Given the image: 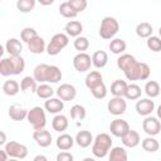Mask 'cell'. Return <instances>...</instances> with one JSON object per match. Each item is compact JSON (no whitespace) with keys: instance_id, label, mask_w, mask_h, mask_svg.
Instances as JSON below:
<instances>
[{"instance_id":"obj_16","label":"cell","mask_w":161,"mask_h":161,"mask_svg":"<svg viewBox=\"0 0 161 161\" xmlns=\"http://www.w3.org/2000/svg\"><path fill=\"white\" fill-rule=\"evenodd\" d=\"M75 143L79 146V147H82V148H86V147H88V146H91V143L93 142V136H92V133L89 132V131H87V130H82V131H79L77 135H75Z\"/></svg>"},{"instance_id":"obj_27","label":"cell","mask_w":161,"mask_h":161,"mask_svg":"<svg viewBox=\"0 0 161 161\" xmlns=\"http://www.w3.org/2000/svg\"><path fill=\"white\" fill-rule=\"evenodd\" d=\"M62 79V70L57 65H48L47 83H58Z\"/></svg>"},{"instance_id":"obj_21","label":"cell","mask_w":161,"mask_h":161,"mask_svg":"<svg viewBox=\"0 0 161 161\" xmlns=\"http://www.w3.org/2000/svg\"><path fill=\"white\" fill-rule=\"evenodd\" d=\"M108 63V54L104 52V50H97L93 53L92 55V64L98 68V69H102L106 67V64Z\"/></svg>"},{"instance_id":"obj_33","label":"cell","mask_w":161,"mask_h":161,"mask_svg":"<svg viewBox=\"0 0 161 161\" xmlns=\"http://www.w3.org/2000/svg\"><path fill=\"white\" fill-rule=\"evenodd\" d=\"M127 48V44L123 39L121 38H114L111 40L109 43V50L113 53V54H122Z\"/></svg>"},{"instance_id":"obj_9","label":"cell","mask_w":161,"mask_h":161,"mask_svg":"<svg viewBox=\"0 0 161 161\" xmlns=\"http://www.w3.org/2000/svg\"><path fill=\"white\" fill-rule=\"evenodd\" d=\"M142 128L148 136H156L161 131V123L158 118L152 116H146V118L142 122Z\"/></svg>"},{"instance_id":"obj_3","label":"cell","mask_w":161,"mask_h":161,"mask_svg":"<svg viewBox=\"0 0 161 161\" xmlns=\"http://www.w3.org/2000/svg\"><path fill=\"white\" fill-rule=\"evenodd\" d=\"M119 30V24L117 19L112 16H106L101 21L99 26V36L102 39H112Z\"/></svg>"},{"instance_id":"obj_37","label":"cell","mask_w":161,"mask_h":161,"mask_svg":"<svg viewBox=\"0 0 161 161\" xmlns=\"http://www.w3.org/2000/svg\"><path fill=\"white\" fill-rule=\"evenodd\" d=\"M59 13H60L62 16H64L67 19H73L78 15V13L72 8V5L68 1H64L59 5Z\"/></svg>"},{"instance_id":"obj_31","label":"cell","mask_w":161,"mask_h":161,"mask_svg":"<svg viewBox=\"0 0 161 161\" xmlns=\"http://www.w3.org/2000/svg\"><path fill=\"white\" fill-rule=\"evenodd\" d=\"M20 88L23 92H36V79L34 77H24L20 82Z\"/></svg>"},{"instance_id":"obj_20","label":"cell","mask_w":161,"mask_h":161,"mask_svg":"<svg viewBox=\"0 0 161 161\" xmlns=\"http://www.w3.org/2000/svg\"><path fill=\"white\" fill-rule=\"evenodd\" d=\"M5 49L10 55H20L23 52V45L20 40H18L16 38H10L6 40Z\"/></svg>"},{"instance_id":"obj_23","label":"cell","mask_w":161,"mask_h":161,"mask_svg":"<svg viewBox=\"0 0 161 161\" xmlns=\"http://www.w3.org/2000/svg\"><path fill=\"white\" fill-rule=\"evenodd\" d=\"M68 126H69V122H68V118L64 114H57L52 121V127L57 132L65 131L68 128Z\"/></svg>"},{"instance_id":"obj_24","label":"cell","mask_w":161,"mask_h":161,"mask_svg":"<svg viewBox=\"0 0 161 161\" xmlns=\"http://www.w3.org/2000/svg\"><path fill=\"white\" fill-rule=\"evenodd\" d=\"M84 82H86V87L91 91L93 87H96L97 84H99V83L103 82V80H102V74H101V72H98V70H92V72H89V73L87 74Z\"/></svg>"},{"instance_id":"obj_11","label":"cell","mask_w":161,"mask_h":161,"mask_svg":"<svg viewBox=\"0 0 161 161\" xmlns=\"http://www.w3.org/2000/svg\"><path fill=\"white\" fill-rule=\"evenodd\" d=\"M57 96L60 99H63L64 102L73 101L77 96V89L74 86H72L69 83H63L57 88Z\"/></svg>"},{"instance_id":"obj_42","label":"cell","mask_w":161,"mask_h":161,"mask_svg":"<svg viewBox=\"0 0 161 161\" xmlns=\"http://www.w3.org/2000/svg\"><path fill=\"white\" fill-rule=\"evenodd\" d=\"M36 0H18L16 8L20 13H30L35 8Z\"/></svg>"},{"instance_id":"obj_19","label":"cell","mask_w":161,"mask_h":161,"mask_svg":"<svg viewBox=\"0 0 161 161\" xmlns=\"http://www.w3.org/2000/svg\"><path fill=\"white\" fill-rule=\"evenodd\" d=\"M64 30H65L67 35L77 38V36H79L80 33L83 31V25H82V23L78 21V20H70V21H68V23L65 24Z\"/></svg>"},{"instance_id":"obj_12","label":"cell","mask_w":161,"mask_h":161,"mask_svg":"<svg viewBox=\"0 0 161 161\" xmlns=\"http://www.w3.org/2000/svg\"><path fill=\"white\" fill-rule=\"evenodd\" d=\"M33 138L36 142L38 146L40 147H48L52 143V135L49 131H47L45 128L42 130H34L33 133Z\"/></svg>"},{"instance_id":"obj_47","label":"cell","mask_w":161,"mask_h":161,"mask_svg":"<svg viewBox=\"0 0 161 161\" xmlns=\"http://www.w3.org/2000/svg\"><path fill=\"white\" fill-rule=\"evenodd\" d=\"M68 3L72 5V8L77 11V13H82L86 10L88 3L87 0H68Z\"/></svg>"},{"instance_id":"obj_44","label":"cell","mask_w":161,"mask_h":161,"mask_svg":"<svg viewBox=\"0 0 161 161\" xmlns=\"http://www.w3.org/2000/svg\"><path fill=\"white\" fill-rule=\"evenodd\" d=\"M91 92H92V94H93L94 98H97V99H103V98L107 96V87H106V84L102 82V83L97 84L96 87H93V88L91 89Z\"/></svg>"},{"instance_id":"obj_54","label":"cell","mask_w":161,"mask_h":161,"mask_svg":"<svg viewBox=\"0 0 161 161\" xmlns=\"http://www.w3.org/2000/svg\"><path fill=\"white\" fill-rule=\"evenodd\" d=\"M158 34H160V38H161V26H160V29H158Z\"/></svg>"},{"instance_id":"obj_48","label":"cell","mask_w":161,"mask_h":161,"mask_svg":"<svg viewBox=\"0 0 161 161\" xmlns=\"http://www.w3.org/2000/svg\"><path fill=\"white\" fill-rule=\"evenodd\" d=\"M57 161H73V155L70 152L63 151L57 155Z\"/></svg>"},{"instance_id":"obj_8","label":"cell","mask_w":161,"mask_h":161,"mask_svg":"<svg viewBox=\"0 0 161 161\" xmlns=\"http://www.w3.org/2000/svg\"><path fill=\"white\" fill-rule=\"evenodd\" d=\"M126 108H127V103L123 99V97H116L114 96L107 103V109L113 116H121V114H123L126 112Z\"/></svg>"},{"instance_id":"obj_6","label":"cell","mask_w":161,"mask_h":161,"mask_svg":"<svg viewBox=\"0 0 161 161\" xmlns=\"http://www.w3.org/2000/svg\"><path fill=\"white\" fill-rule=\"evenodd\" d=\"M5 151L8 152L9 157L13 158H25L28 156V147L23 143H19L16 141H10L5 145Z\"/></svg>"},{"instance_id":"obj_17","label":"cell","mask_w":161,"mask_h":161,"mask_svg":"<svg viewBox=\"0 0 161 161\" xmlns=\"http://www.w3.org/2000/svg\"><path fill=\"white\" fill-rule=\"evenodd\" d=\"M141 138H140V133L135 130H131L122 137V143L126 146V147H130V148H133L136 147L138 143H140Z\"/></svg>"},{"instance_id":"obj_52","label":"cell","mask_w":161,"mask_h":161,"mask_svg":"<svg viewBox=\"0 0 161 161\" xmlns=\"http://www.w3.org/2000/svg\"><path fill=\"white\" fill-rule=\"evenodd\" d=\"M39 160H42V161H47V157H45V156H42V155H38V156L34 157V161H39Z\"/></svg>"},{"instance_id":"obj_28","label":"cell","mask_w":161,"mask_h":161,"mask_svg":"<svg viewBox=\"0 0 161 161\" xmlns=\"http://www.w3.org/2000/svg\"><path fill=\"white\" fill-rule=\"evenodd\" d=\"M136 62V58L131 54H121L117 59V67L121 69V70H127L133 63Z\"/></svg>"},{"instance_id":"obj_49","label":"cell","mask_w":161,"mask_h":161,"mask_svg":"<svg viewBox=\"0 0 161 161\" xmlns=\"http://www.w3.org/2000/svg\"><path fill=\"white\" fill-rule=\"evenodd\" d=\"M36 1L43 6H48V5H52L54 3V0H36Z\"/></svg>"},{"instance_id":"obj_29","label":"cell","mask_w":161,"mask_h":161,"mask_svg":"<svg viewBox=\"0 0 161 161\" xmlns=\"http://www.w3.org/2000/svg\"><path fill=\"white\" fill-rule=\"evenodd\" d=\"M108 157L109 161H127V151L121 146H116L111 148Z\"/></svg>"},{"instance_id":"obj_40","label":"cell","mask_w":161,"mask_h":161,"mask_svg":"<svg viewBox=\"0 0 161 161\" xmlns=\"http://www.w3.org/2000/svg\"><path fill=\"white\" fill-rule=\"evenodd\" d=\"M0 74L4 75V77L14 74V68H13L10 58H3L1 59V62H0Z\"/></svg>"},{"instance_id":"obj_5","label":"cell","mask_w":161,"mask_h":161,"mask_svg":"<svg viewBox=\"0 0 161 161\" xmlns=\"http://www.w3.org/2000/svg\"><path fill=\"white\" fill-rule=\"evenodd\" d=\"M28 122L31 125L34 130H42L45 128L47 125V117L45 112L42 107H33L30 111H28Z\"/></svg>"},{"instance_id":"obj_18","label":"cell","mask_w":161,"mask_h":161,"mask_svg":"<svg viewBox=\"0 0 161 161\" xmlns=\"http://www.w3.org/2000/svg\"><path fill=\"white\" fill-rule=\"evenodd\" d=\"M74 142H75V140L70 135H68V133H62L60 136H58V138L55 141L57 147L60 151H68V150H70L73 147Z\"/></svg>"},{"instance_id":"obj_53","label":"cell","mask_w":161,"mask_h":161,"mask_svg":"<svg viewBox=\"0 0 161 161\" xmlns=\"http://www.w3.org/2000/svg\"><path fill=\"white\" fill-rule=\"evenodd\" d=\"M156 112H157V118L161 119V104L157 107V111H156Z\"/></svg>"},{"instance_id":"obj_1","label":"cell","mask_w":161,"mask_h":161,"mask_svg":"<svg viewBox=\"0 0 161 161\" xmlns=\"http://www.w3.org/2000/svg\"><path fill=\"white\" fill-rule=\"evenodd\" d=\"M111 148H112V138H111L109 135H107V133H99L93 140L92 153L96 157H98V158L106 157L107 153H108V151Z\"/></svg>"},{"instance_id":"obj_4","label":"cell","mask_w":161,"mask_h":161,"mask_svg":"<svg viewBox=\"0 0 161 161\" xmlns=\"http://www.w3.org/2000/svg\"><path fill=\"white\" fill-rule=\"evenodd\" d=\"M68 43H69V35L63 34V33L54 34L49 44L47 45V53L49 55H57L68 45Z\"/></svg>"},{"instance_id":"obj_14","label":"cell","mask_w":161,"mask_h":161,"mask_svg":"<svg viewBox=\"0 0 161 161\" xmlns=\"http://www.w3.org/2000/svg\"><path fill=\"white\" fill-rule=\"evenodd\" d=\"M44 108H45V111H48L49 113L57 114V113H59L60 111H63V108H64V101L60 99L59 97H58V98H52V97H50V98H48V99L45 101Z\"/></svg>"},{"instance_id":"obj_34","label":"cell","mask_w":161,"mask_h":161,"mask_svg":"<svg viewBox=\"0 0 161 161\" xmlns=\"http://www.w3.org/2000/svg\"><path fill=\"white\" fill-rule=\"evenodd\" d=\"M48 65H49V64H38V65L34 68L33 77L36 79V82H39V83H47Z\"/></svg>"},{"instance_id":"obj_41","label":"cell","mask_w":161,"mask_h":161,"mask_svg":"<svg viewBox=\"0 0 161 161\" xmlns=\"http://www.w3.org/2000/svg\"><path fill=\"white\" fill-rule=\"evenodd\" d=\"M86 108L80 104H74L72 108H70V117L74 119V121H82L86 118Z\"/></svg>"},{"instance_id":"obj_32","label":"cell","mask_w":161,"mask_h":161,"mask_svg":"<svg viewBox=\"0 0 161 161\" xmlns=\"http://www.w3.org/2000/svg\"><path fill=\"white\" fill-rule=\"evenodd\" d=\"M152 31H153L152 25L150 23H147V21L140 23L136 26V34H137L138 38H148V36L152 35Z\"/></svg>"},{"instance_id":"obj_7","label":"cell","mask_w":161,"mask_h":161,"mask_svg":"<svg viewBox=\"0 0 161 161\" xmlns=\"http://www.w3.org/2000/svg\"><path fill=\"white\" fill-rule=\"evenodd\" d=\"M92 65V58L84 52H79L74 58H73V67L77 72L84 73L91 69Z\"/></svg>"},{"instance_id":"obj_26","label":"cell","mask_w":161,"mask_h":161,"mask_svg":"<svg viewBox=\"0 0 161 161\" xmlns=\"http://www.w3.org/2000/svg\"><path fill=\"white\" fill-rule=\"evenodd\" d=\"M20 89H21V88H20L19 83H18L16 80H14V79L5 80L4 84H3V92H4L6 96H10V97L18 94Z\"/></svg>"},{"instance_id":"obj_35","label":"cell","mask_w":161,"mask_h":161,"mask_svg":"<svg viewBox=\"0 0 161 161\" xmlns=\"http://www.w3.org/2000/svg\"><path fill=\"white\" fill-rule=\"evenodd\" d=\"M161 92V87L156 80H148L145 84V93L150 98H156Z\"/></svg>"},{"instance_id":"obj_10","label":"cell","mask_w":161,"mask_h":161,"mask_svg":"<svg viewBox=\"0 0 161 161\" xmlns=\"http://www.w3.org/2000/svg\"><path fill=\"white\" fill-rule=\"evenodd\" d=\"M109 131L113 136L122 138L128 131H130V125L127 123V121L121 119V118H116L111 122L109 125Z\"/></svg>"},{"instance_id":"obj_39","label":"cell","mask_w":161,"mask_h":161,"mask_svg":"<svg viewBox=\"0 0 161 161\" xmlns=\"http://www.w3.org/2000/svg\"><path fill=\"white\" fill-rule=\"evenodd\" d=\"M141 93H142L141 87H140L138 84L132 83V84H128V86H127V91H126L125 97H126L127 99L133 101V99H138V98L141 97Z\"/></svg>"},{"instance_id":"obj_51","label":"cell","mask_w":161,"mask_h":161,"mask_svg":"<svg viewBox=\"0 0 161 161\" xmlns=\"http://www.w3.org/2000/svg\"><path fill=\"white\" fill-rule=\"evenodd\" d=\"M0 136H1V138H0V145H4V143L6 142V136H5V132H4V131H1V132H0Z\"/></svg>"},{"instance_id":"obj_25","label":"cell","mask_w":161,"mask_h":161,"mask_svg":"<svg viewBox=\"0 0 161 161\" xmlns=\"http://www.w3.org/2000/svg\"><path fill=\"white\" fill-rule=\"evenodd\" d=\"M127 83L122 79H116L111 84V93L116 97H125L126 91H127Z\"/></svg>"},{"instance_id":"obj_43","label":"cell","mask_w":161,"mask_h":161,"mask_svg":"<svg viewBox=\"0 0 161 161\" xmlns=\"http://www.w3.org/2000/svg\"><path fill=\"white\" fill-rule=\"evenodd\" d=\"M146 45L147 48L151 50V52H161V38L160 36H148L147 38V42H146Z\"/></svg>"},{"instance_id":"obj_13","label":"cell","mask_w":161,"mask_h":161,"mask_svg":"<svg viewBox=\"0 0 161 161\" xmlns=\"http://www.w3.org/2000/svg\"><path fill=\"white\" fill-rule=\"evenodd\" d=\"M153 109H155V103L150 98L140 99L136 103V111H137V113L140 116H145V117L146 116H150Z\"/></svg>"},{"instance_id":"obj_36","label":"cell","mask_w":161,"mask_h":161,"mask_svg":"<svg viewBox=\"0 0 161 161\" xmlns=\"http://www.w3.org/2000/svg\"><path fill=\"white\" fill-rule=\"evenodd\" d=\"M35 93H36V96H38L39 98H42V99H48V98H50V97L54 94V89H53L49 84H47V83H40V84L38 86Z\"/></svg>"},{"instance_id":"obj_50","label":"cell","mask_w":161,"mask_h":161,"mask_svg":"<svg viewBox=\"0 0 161 161\" xmlns=\"http://www.w3.org/2000/svg\"><path fill=\"white\" fill-rule=\"evenodd\" d=\"M8 157H9L8 152H6L5 150H0V158H1V161H6Z\"/></svg>"},{"instance_id":"obj_15","label":"cell","mask_w":161,"mask_h":161,"mask_svg":"<svg viewBox=\"0 0 161 161\" xmlns=\"http://www.w3.org/2000/svg\"><path fill=\"white\" fill-rule=\"evenodd\" d=\"M28 49L30 53L33 54H42L44 50H47V45H45V40L36 35L35 38H33L29 43H28Z\"/></svg>"},{"instance_id":"obj_2","label":"cell","mask_w":161,"mask_h":161,"mask_svg":"<svg viewBox=\"0 0 161 161\" xmlns=\"http://www.w3.org/2000/svg\"><path fill=\"white\" fill-rule=\"evenodd\" d=\"M126 78L128 80H145L150 77L151 74V69L148 67V64L146 63H140V62H135L127 70L123 72Z\"/></svg>"},{"instance_id":"obj_22","label":"cell","mask_w":161,"mask_h":161,"mask_svg":"<svg viewBox=\"0 0 161 161\" xmlns=\"http://www.w3.org/2000/svg\"><path fill=\"white\" fill-rule=\"evenodd\" d=\"M28 116V109L18 106V104H13L9 107V117L14 121H23L24 118H26Z\"/></svg>"},{"instance_id":"obj_38","label":"cell","mask_w":161,"mask_h":161,"mask_svg":"<svg viewBox=\"0 0 161 161\" xmlns=\"http://www.w3.org/2000/svg\"><path fill=\"white\" fill-rule=\"evenodd\" d=\"M10 60L14 68V74H20L25 69V60L21 55H10Z\"/></svg>"},{"instance_id":"obj_30","label":"cell","mask_w":161,"mask_h":161,"mask_svg":"<svg viewBox=\"0 0 161 161\" xmlns=\"http://www.w3.org/2000/svg\"><path fill=\"white\" fill-rule=\"evenodd\" d=\"M141 146L146 152H156L160 148V143L153 136H148V137L143 138Z\"/></svg>"},{"instance_id":"obj_46","label":"cell","mask_w":161,"mask_h":161,"mask_svg":"<svg viewBox=\"0 0 161 161\" xmlns=\"http://www.w3.org/2000/svg\"><path fill=\"white\" fill-rule=\"evenodd\" d=\"M38 34H36V30L34 29V28H24L23 30H21V33H20V38H21V40L24 42V43H29L33 38H35Z\"/></svg>"},{"instance_id":"obj_45","label":"cell","mask_w":161,"mask_h":161,"mask_svg":"<svg viewBox=\"0 0 161 161\" xmlns=\"http://www.w3.org/2000/svg\"><path fill=\"white\" fill-rule=\"evenodd\" d=\"M73 45H74V48H75V50H79V52H84V50H87L88 48H89V40L86 38V36H77L75 38V40H74V43H73Z\"/></svg>"}]
</instances>
